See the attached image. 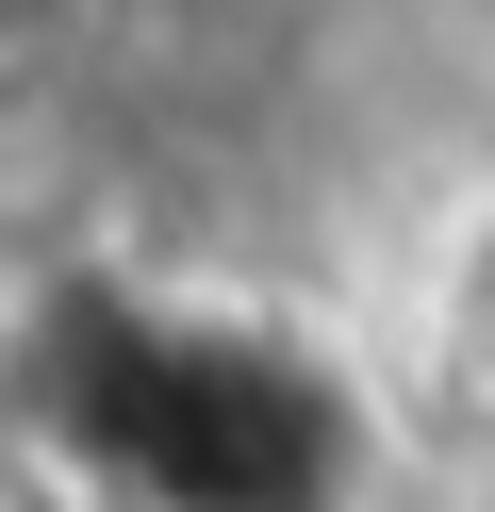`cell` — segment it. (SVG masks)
I'll list each match as a JSON object with an SVG mask.
<instances>
[{
  "mask_svg": "<svg viewBox=\"0 0 495 512\" xmlns=\"http://www.w3.org/2000/svg\"><path fill=\"white\" fill-rule=\"evenodd\" d=\"M17 413L99 512H363L380 479L330 347L149 281H50L17 314Z\"/></svg>",
  "mask_w": 495,
  "mask_h": 512,
  "instance_id": "cell-1",
  "label": "cell"
},
{
  "mask_svg": "<svg viewBox=\"0 0 495 512\" xmlns=\"http://www.w3.org/2000/svg\"><path fill=\"white\" fill-rule=\"evenodd\" d=\"M446 347H462V380L495 397V232L462 248V298H446Z\"/></svg>",
  "mask_w": 495,
  "mask_h": 512,
  "instance_id": "cell-2",
  "label": "cell"
}]
</instances>
